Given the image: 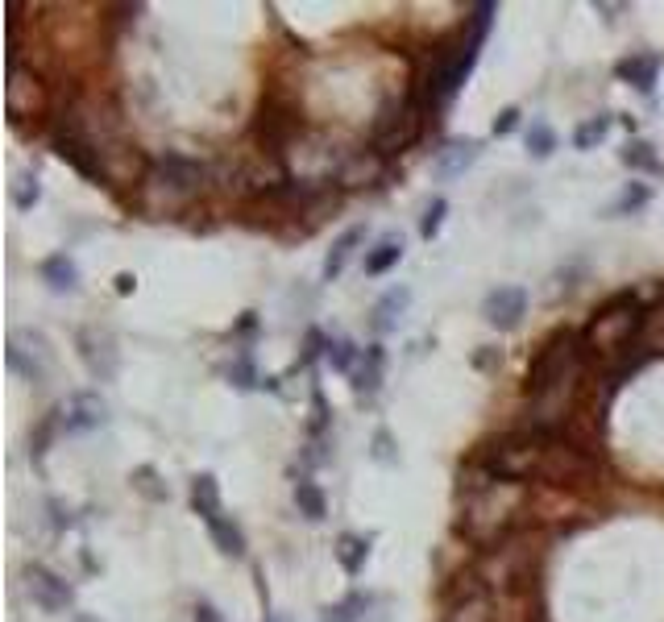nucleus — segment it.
Here are the masks:
<instances>
[{
  "instance_id": "nucleus-1",
  "label": "nucleus",
  "mask_w": 664,
  "mask_h": 622,
  "mask_svg": "<svg viewBox=\"0 0 664 622\" xmlns=\"http://www.w3.org/2000/svg\"><path fill=\"white\" fill-rule=\"evenodd\" d=\"M523 511H528V486L498 477V482H490V486H482V490H474L465 498L457 531L465 535L469 544L494 552V548L507 544V535L515 531Z\"/></svg>"
},
{
  "instance_id": "nucleus-5",
  "label": "nucleus",
  "mask_w": 664,
  "mask_h": 622,
  "mask_svg": "<svg viewBox=\"0 0 664 622\" xmlns=\"http://www.w3.org/2000/svg\"><path fill=\"white\" fill-rule=\"evenodd\" d=\"M424 112L428 104L420 96H407L399 104H386L374 121V154L378 158H395L403 150H411L424 133Z\"/></svg>"
},
{
  "instance_id": "nucleus-25",
  "label": "nucleus",
  "mask_w": 664,
  "mask_h": 622,
  "mask_svg": "<svg viewBox=\"0 0 664 622\" xmlns=\"http://www.w3.org/2000/svg\"><path fill=\"white\" fill-rule=\"evenodd\" d=\"M399 262H403V237H382L374 249H366V274L370 278L391 274Z\"/></svg>"
},
{
  "instance_id": "nucleus-21",
  "label": "nucleus",
  "mask_w": 664,
  "mask_h": 622,
  "mask_svg": "<svg viewBox=\"0 0 664 622\" xmlns=\"http://www.w3.org/2000/svg\"><path fill=\"white\" fill-rule=\"evenodd\" d=\"M191 511H196L204 523H212L216 515H225V511H220V482L212 473L191 477Z\"/></svg>"
},
{
  "instance_id": "nucleus-14",
  "label": "nucleus",
  "mask_w": 664,
  "mask_h": 622,
  "mask_svg": "<svg viewBox=\"0 0 664 622\" xmlns=\"http://www.w3.org/2000/svg\"><path fill=\"white\" fill-rule=\"evenodd\" d=\"M478 158H482V141L478 137H461V141H449L445 150H436L432 171H436V179H461Z\"/></svg>"
},
{
  "instance_id": "nucleus-22",
  "label": "nucleus",
  "mask_w": 664,
  "mask_h": 622,
  "mask_svg": "<svg viewBox=\"0 0 664 622\" xmlns=\"http://www.w3.org/2000/svg\"><path fill=\"white\" fill-rule=\"evenodd\" d=\"M382 365H386V353H382V345H370V349H362V361H357V370L349 374L353 378V390L357 394H370L382 386Z\"/></svg>"
},
{
  "instance_id": "nucleus-28",
  "label": "nucleus",
  "mask_w": 664,
  "mask_h": 622,
  "mask_svg": "<svg viewBox=\"0 0 664 622\" xmlns=\"http://www.w3.org/2000/svg\"><path fill=\"white\" fill-rule=\"evenodd\" d=\"M337 560H341V569L349 577H357L366 569V560H370V540H362V535H341V540H337Z\"/></svg>"
},
{
  "instance_id": "nucleus-13",
  "label": "nucleus",
  "mask_w": 664,
  "mask_h": 622,
  "mask_svg": "<svg viewBox=\"0 0 664 622\" xmlns=\"http://www.w3.org/2000/svg\"><path fill=\"white\" fill-rule=\"evenodd\" d=\"M528 316V291L523 287H494L486 299H482V320L498 332H511L523 324Z\"/></svg>"
},
{
  "instance_id": "nucleus-16",
  "label": "nucleus",
  "mask_w": 664,
  "mask_h": 622,
  "mask_svg": "<svg viewBox=\"0 0 664 622\" xmlns=\"http://www.w3.org/2000/svg\"><path fill=\"white\" fill-rule=\"evenodd\" d=\"M366 245V224H353V229H345L337 241H332V249H328V258H324V278L332 282V278H341L345 274V266H349V258L357 249Z\"/></svg>"
},
{
  "instance_id": "nucleus-42",
  "label": "nucleus",
  "mask_w": 664,
  "mask_h": 622,
  "mask_svg": "<svg viewBox=\"0 0 664 622\" xmlns=\"http://www.w3.org/2000/svg\"><path fill=\"white\" fill-rule=\"evenodd\" d=\"M196 622H220L216 606H212V602H196Z\"/></svg>"
},
{
  "instance_id": "nucleus-19",
  "label": "nucleus",
  "mask_w": 664,
  "mask_h": 622,
  "mask_svg": "<svg viewBox=\"0 0 664 622\" xmlns=\"http://www.w3.org/2000/svg\"><path fill=\"white\" fill-rule=\"evenodd\" d=\"M615 75L623 83H631V88H640V92H652L656 88V75H660V59L656 54H631V59H623L615 67Z\"/></svg>"
},
{
  "instance_id": "nucleus-4",
  "label": "nucleus",
  "mask_w": 664,
  "mask_h": 622,
  "mask_svg": "<svg viewBox=\"0 0 664 622\" xmlns=\"http://www.w3.org/2000/svg\"><path fill=\"white\" fill-rule=\"evenodd\" d=\"M478 50H482V42L478 38H461L457 46H449V50H440L436 54V63H432V71L424 75V83H420V96L424 104H445V100H453L457 92H461V83L474 75V67H478Z\"/></svg>"
},
{
  "instance_id": "nucleus-12",
  "label": "nucleus",
  "mask_w": 664,
  "mask_h": 622,
  "mask_svg": "<svg viewBox=\"0 0 664 622\" xmlns=\"http://www.w3.org/2000/svg\"><path fill=\"white\" fill-rule=\"evenodd\" d=\"M75 345H79V357H83V365H88V374H92L96 382H113V378H117V370H121V349H117V341H113L108 332L83 328V332L75 336Z\"/></svg>"
},
{
  "instance_id": "nucleus-32",
  "label": "nucleus",
  "mask_w": 664,
  "mask_h": 622,
  "mask_svg": "<svg viewBox=\"0 0 664 622\" xmlns=\"http://www.w3.org/2000/svg\"><path fill=\"white\" fill-rule=\"evenodd\" d=\"M13 204H17L21 212H30V208L42 204V179H38L34 171H21V175L13 179Z\"/></svg>"
},
{
  "instance_id": "nucleus-35",
  "label": "nucleus",
  "mask_w": 664,
  "mask_h": 622,
  "mask_svg": "<svg viewBox=\"0 0 664 622\" xmlns=\"http://www.w3.org/2000/svg\"><path fill=\"white\" fill-rule=\"evenodd\" d=\"M652 200V191L644 187V183H631V187H623V195L611 204V216H627V212H640L644 204Z\"/></svg>"
},
{
  "instance_id": "nucleus-33",
  "label": "nucleus",
  "mask_w": 664,
  "mask_h": 622,
  "mask_svg": "<svg viewBox=\"0 0 664 622\" xmlns=\"http://www.w3.org/2000/svg\"><path fill=\"white\" fill-rule=\"evenodd\" d=\"M366 606H370L366 593H349V598H341L337 606H328L320 614V622H357V618L366 614Z\"/></svg>"
},
{
  "instance_id": "nucleus-2",
  "label": "nucleus",
  "mask_w": 664,
  "mask_h": 622,
  "mask_svg": "<svg viewBox=\"0 0 664 622\" xmlns=\"http://www.w3.org/2000/svg\"><path fill=\"white\" fill-rule=\"evenodd\" d=\"M581 336L577 332H557L536 349L532 365H528V394L544 399V394L557 390H573L581 378Z\"/></svg>"
},
{
  "instance_id": "nucleus-20",
  "label": "nucleus",
  "mask_w": 664,
  "mask_h": 622,
  "mask_svg": "<svg viewBox=\"0 0 664 622\" xmlns=\"http://www.w3.org/2000/svg\"><path fill=\"white\" fill-rule=\"evenodd\" d=\"M378 175H382V158H378L374 150H357V154H349V162L341 166L337 183H341V187H366V183H374Z\"/></svg>"
},
{
  "instance_id": "nucleus-30",
  "label": "nucleus",
  "mask_w": 664,
  "mask_h": 622,
  "mask_svg": "<svg viewBox=\"0 0 664 622\" xmlns=\"http://www.w3.org/2000/svg\"><path fill=\"white\" fill-rule=\"evenodd\" d=\"M328 365H332V370H341V374H353L357 370V361H362V349H357L353 341H349V336H332V341H328Z\"/></svg>"
},
{
  "instance_id": "nucleus-6",
  "label": "nucleus",
  "mask_w": 664,
  "mask_h": 622,
  "mask_svg": "<svg viewBox=\"0 0 664 622\" xmlns=\"http://www.w3.org/2000/svg\"><path fill=\"white\" fill-rule=\"evenodd\" d=\"M204 179H208V171L200 162H191L183 154H162L146 175V191H162L171 204H183L204 191Z\"/></svg>"
},
{
  "instance_id": "nucleus-27",
  "label": "nucleus",
  "mask_w": 664,
  "mask_h": 622,
  "mask_svg": "<svg viewBox=\"0 0 664 622\" xmlns=\"http://www.w3.org/2000/svg\"><path fill=\"white\" fill-rule=\"evenodd\" d=\"M295 506H299V515H303V519H312V523H320V519L328 515V498H324V490H320L316 482H308V477H299V482H295Z\"/></svg>"
},
{
  "instance_id": "nucleus-15",
  "label": "nucleus",
  "mask_w": 664,
  "mask_h": 622,
  "mask_svg": "<svg viewBox=\"0 0 664 622\" xmlns=\"http://www.w3.org/2000/svg\"><path fill=\"white\" fill-rule=\"evenodd\" d=\"M445 622H494V602L482 585H469L461 598L449 606Z\"/></svg>"
},
{
  "instance_id": "nucleus-26",
  "label": "nucleus",
  "mask_w": 664,
  "mask_h": 622,
  "mask_svg": "<svg viewBox=\"0 0 664 622\" xmlns=\"http://www.w3.org/2000/svg\"><path fill=\"white\" fill-rule=\"evenodd\" d=\"M611 129H615V117H611V112H598V117L581 121V125L573 129V146H577V150H598L602 141L611 137Z\"/></svg>"
},
{
  "instance_id": "nucleus-29",
  "label": "nucleus",
  "mask_w": 664,
  "mask_h": 622,
  "mask_svg": "<svg viewBox=\"0 0 664 622\" xmlns=\"http://www.w3.org/2000/svg\"><path fill=\"white\" fill-rule=\"evenodd\" d=\"M619 158H623L627 171H644V175H656V171H660V158H656L652 141H627Z\"/></svg>"
},
{
  "instance_id": "nucleus-37",
  "label": "nucleus",
  "mask_w": 664,
  "mask_h": 622,
  "mask_svg": "<svg viewBox=\"0 0 664 622\" xmlns=\"http://www.w3.org/2000/svg\"><path fill=\"white\" fill-rule=\"evenodd\" d=\"M129 482H133L137 490H142L146 498H154V502H162V498H166V486H158V473H154L150 465H142V469H133V477H129Z\"/></svg>"
},
{
  "instance_id": "nucleus-9",
  "label": "nucleus",
  "mask_w": 664,
  "mask_h": 622,
  "mask_svg": "<svg viewBox=\"0 0 664 622\" xmlns=\"http://www.w3.org/2000/svg\"><path fill=\"white\" fill-rule=\"evenodd\" d=\"M21 589H25V598L46 614H63L75 602V589L54 569H46V564H30V569L21 573Z\"/></svg>"
},
{
  "instance_id": "nucleus-11",
  "label": "nucleus",
  "mask_w": 664,
  "mask_h": 622,
  "mask_svg": "<svg viewBox=\"0 0 664 622\" xmlns=\"http://www.w3.org/2000/svg\"><path fill=\"white\" fill-rule=\"evenodd\" d=\"M59 423H63V436H83V432H96L108 423V403L100 399L96 390H75L59 403Z\"/></svg>"
},
{
  "instance_id": "nucleus-7",
  "label": "nucleus",
  "mask_w": 664,
  "mask_h": 622,
  "mask_svg": "<svg viewBox=\"0 0 664 622\" xmlns=\"http://www.w3.org/2000/svg\"><path fill=\"white\" fill-rule=\"evenodd\" d=\"M54 154H59L63 162H71L83 179H92V183H104V179H108L100 141H96L88 129H83L75 117H67V121L59 125V133H54Z\"/></svg>"
},
{
  "instance_id": "nucleus-18",
  "label": "nucleus",
  "mask_w": 664,
  "mask_h": 622,
  "mask_svg": "<svg viewBox=\"0 0 664 622\" xmlns=\"http://www.w3.org/2000/svg\"><path fill=\"white\" fill-rule=\"evenodd\" d=\"M411 307V287H391L374 303V332H395Z\"/></svg>"
},
{
  "instance_id": "nucleus-38",
  "label": "nucleus",
  "mask_w": 664,
  "mask_h": 622,
  "mask_svg": "<svg viewBox=\"0 0 664 622\" xmlns=\"http://www.w3.org/2000/svg\"><path fill=\"white\" fill-rule=\"evenodd\" d=\"M229 382L237 386V390H254L258 386V374H254V365H249V357H241L233 370H229Z\"/></svg>"
},
{
  "instance_id": "nucleus-17",
  "label": "nucleus",
  "mask_w": 664,
  "mask_h": 622,
  "mask_svg": "<svg viewBox=\"0 0 664 622\" xmlns=\"http://www.w3.org/2000/svg\"><path fill=\"white\" fill-rule=\"evenodd\" d=\"M42 282L54 295H75L79 291V266H75L71 253H50L42 262Z\"/></svg>"
},
{
  "instance_id": "nucleus-36",
  "label": "nucleus",
  "mask_w": 664,
  "mask_h": 622,
  "mask_svg": "<svg viewBox=\"0 0 664 622\" xmlns=\"http://www.w3.org/2000/svg\"><path fill=\"white\" fill-rule=\"evenodd\" d=\"M445 216H449V200H432L428 212H424V220H420V237L424 241L440 237V229H445Z\"/></svg>"
},
{
  "instance_id": "nucleus-31",
  "label": "nucleus",
  "mask_w": 664,
  "mask_h": 622,
  "mask_svg": "<svg viewBox=\"0 0 664 622\" xmlns=\"http://www.w3.org/2000/svg\"><path fill=\"white\" fill-rule=\"evenodd\" d=\"M640 345L644 353H664V303L660 307H652L648 316H644V328H640Z\"/></svg>"
},
{
  "instance_id": "nucleus-24",
  "label": "nucleus",
  "mask_w": 664,
  "mask_h": 622,
  "mask_svg": "<svg viewBox=\"0 0 664 622\" xmlns=\"http://www.w3.org/2000/svg\"><path fill=\"white\" fill-rule=\"evenodd\" d=\"M295 129H299L295 112H279V108H266L262 121H258V137L266 141V146H287Z\"/></svg>"
},
{
  "instance_id": "nucleus-8",
  "label": "nucleus",
  "mask_w": 664,
  "mask_h": 622,
  "mask_svg": "<svg viewBox=\"0 0 664 622\" xmlns=\"http://www.w3.org/2000/svg\"><path fill=\"white\" fill-rule=\"evenodd\" d=\"M5 361L9 370L21 374L25 382H42L54 365V353H50V341L34 328H17L9 332V349H5Z\"/></svg>"
},
{
  "instance_id": "nucleus-41",
  "label": "nucleus",
  "mask_w": 664,
  "mask_h": 622,
  "mask_svg": "<svg viewBox=\"0 0 664 622\" xmlns=\"http://www.w3.org/2000/svg\"><path fill=\"white\" fill-rule=\"evenodd\" d=\"M113 282H117V295H133V291H137V278H133L129 270H125V274H117Z\"/></svg>"
},
{
  "instance_id": "nucleus-34",
  "label": "nucleus",
  "mask_w": 664,
  "mask_h": 622,
  "mask_svg": "<svg viewBox=\"0 0 664 622\" xmlns=\"http://www.w3.org/2000/svg\"><path fill=\"white\" fill-rule=\"evenodd\" d=\"M552 150H557V133H552V125L548 121H532V129H528V154L536 162H544V158H552Z\"/></svg>"
},
{
  "instance_id": "nucleus-10",
  "label": "nucleus",
  "mask_w": 664,
  "mask_h": 622,
  "mask_svg": "<svg viewBox=\"0 0 664 622\" xmlns=\"http://www.w3.org/2000/svg\"><path fill=\"white\" fill-rule=\"evenodd\" d=\"M5 108L13 121L42 117L46 112V88L34 71H25L21 63H9V83H5Z\"/></svg>"
},
{
  "instance_id": "nucleus-3",
  "label": "nucleus",
  "mask_w": 664,
  "mask_h": 622,
  "mask_svg": "<svg viewBox=\"0 0 664 622\" xmlns=\"http://www.w3.org/2000/svg\"><path fill=\"white\" fill-rule=\"evenodd\" d=\"M640 328H644V316L635 307L631 295L606 303L598 316L590 320V328L581 332V353L586 357H619L623 349H635L631 341H640Z\"/></svg>"
},
{
  "instance_id": "nucleus-23",
  "label": "nucleus",
  "mask_w": 664,
  "mask_h": 622,
  "mask_svg": "<svg viewBox=\"0 0 664 622\" xmlns=\"http://www.w3.org/2000/svg\"><path fill=\"white\" fill-rule=\"evenodd\" d=\"M208 535H212V544H216L220 556H229V560L245 556V531H241L229 515H216V519L208 523Z\"/></svg>"
},
{
  "instance_id": "nucleus-40",
  "label": "nucleus",
  "mask_w": 664,
  "mask_h": 622,
  "mask_svg": "<svg viewBox=\"0 0 664 622\" xmlns=\"http://www.w3.org/2000/svg\"><path fill=\"white\" fill-rule=\"evenodd\" d=\"M374 457H378V461H395V452H391V432H378V436H374Z\"/></svg>"
},
{
  "instance_id": "nucleus-39",
  "label": "nucleus",
  "mask_w": 664,
  "mask_h": 622,
  "mask_svg": "<svg viewBox=\"0 0 664 622\" xmlns=\"http://www.w3.org/2000/svg\"><path fill=\"white\" fill-rule=\"evenodd\" d=\"M519 129V108H503L494 117V137H507V133H515Z\"/></svg>"
}]
</instances>
